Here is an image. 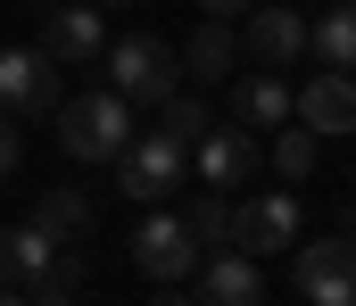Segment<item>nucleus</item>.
Returning a JSON list of instances; mask_svg holds the SVG:
<instances>
[{
	"mask_svg": "<svg viewBox=\"0 0 356 306\" xmlns=\"http://www.w3.org/2000/svg\"><path fill=\"white\" fill-rule=\"evenodd\" d=\"M124 141H133V100H124L116 83H108V92L58 100V149H67L75 166H116Z\"/></svg>",
	"mask_w": 356,
	"mask_h": 306,
	"instance_id": "f257e3e1",
	"label": "nucleus"
},
{
	"mask_svg": "<svg viewBox=\"0 0 356 306\" xmlns=\"http://www.w3.org/2000/svg\"><path fill=\"white\" fill-rule=\"evenodd\" d=\"M133 273L158 282V290H182V282L199 273V232H191L182 207H149V215L133 223Z\"/></svg>",
	"mask_w": 356,
	"mask_h": 306,
	"instance_id": "f03ea898",
	"label": "nucleus"
},
{
	"mask_svg": "<svg viewBox=\"0 0 356 306\" xmlns=\"http://www.w3.org/2000/svg\"><path fill=\"white\" fill-rule=\"evenodd\" d=\"M108 83L133 108H158L166 92H182V50L166 33H124V42H108Z\"/></svg>",
	"mask_w": 356,
	"mask_h": 306,
	"instance_id": "7ed1b4c3",
	"label": "nucleus"
},
{
	"mask_svg": "<svg viewBox=\"0 0 356 306\" xmlns=\"http://www.w3.org/2000/svg\"><path fill=\"white\" fill-rule=\"evenodd\" d=\"M191 182V149H182L175 133H133L124 141V158H116V191L141 207H166Z\"/></svg>",
	"mask_w": 356,
	"mask_h": 306,
	"instance_id": "20e7f679",
	"label": "nucleus"
},
{
	"mask_svg": "<svg viewBox=\"0 0 356 306\" xmlns=\"http://www.w3.org/2000/svg\"><path fill=\"white\" fill-rule=\"evenodd\" d=\"M290 290H298L307 306H356V232H332V240L298 248Z\"/></svg>",
	"mask_w": 356,
	"mask_h": 306,
	"instance_id": "39448f33",
	"label": "nucleus"
},
{
	"mask_svg": "<svg viewBox=\"0 0 356 306\" xmlns=\"http://www.w3.org/2000/svg\"><path fill=\"white\" fill-rule=\"evenodd\" d=\"M257 166H266V149H257V124H207L199 133V149H191V174L199 182H216V191H241V182H257Z\"/></svg>",
	"mask_w": 356,
	"mask_h": 306,
	"instance_id": "423d86ee",
	"label": "nucleus"
},
{
	"mask_svg": "<svg viewBox=\"0 0 356 306\" xmlns=\"http://www.w3.org/2000/svg\"><path fill=\"white\" fill-rule=\"evenodd\" d=\"M58 100H67V92H58V50H50V42L0 50V108H8V116H50Z\"/></svg>",
	"mask_w": 356,
	"mask_h": 306,
	"instance_id": "0eeeda50",
	"label": "nucleus"
},
{
	"mask_svg": "<svg viewBox=\"0 0 356 306\" xmlns=\"http://www.w3.org/2000/svg\"><path fill=\"white\" fill-rule=\"evenodd\" d=\"M232 248H249V257L298 248V199H290V191H249V199H232Z\"/></svg>",
	"mask_w": 356,
	"mask_h": 306,
	"instance_id": "6e6552de",
	"label": "nucleus"
},
{
	"mask_svg": "<svg viewBox=\"0 0 356 306\" xmlns=\"http://www.w3.org/2000/svg\"><path fill=\"white\" fill-rule=\"evenodd\" d=\"M191 298H199V306H257V298H266V265H257L249 248H216V257H199Z\"/></svg>",
	"mask_w": 356,
	"mask_h": 306,
	"instance_id": "1a4fd4ad",
	"label": "nucleus"
},
{
	"mask_svg": "<svg viewBox=\"0 0 356 306\" xmlns=\"http://www.w3.org/2000/svg\"><path fill=\"white\" fill-rule=\"evenodd\" d=\"M58 248H67V240H58L50 223H33V215L8 223V232H0V298H33V273H42Z\"/></svg>",
	"mask_w": 356,
	"mask_h": 306,
	"instance_id": "9d476101",
	"label": "nucleus"
},
{
	"mask_svg": "<svg viewBox=\"0 0 356 306\" xmlns=\"http://www.w3.org/2000/svg\"><path fill=\"white\" fill-rule=\"evenodd\" d=\"M241 50H249L257 67H290V58H307V17H298V8H282V0H257V8H249Z\"/></svg>",
	"mask_w": 356,
	"mask_h": 306,
	"instance_id": "9b49d317",
	"label": "nucleus"
},
{
	"mask_svg": "<svg viewBox=\"0 0 356 306\" xmlns=\"http://www.w3.org/2000/svg\"><path fill=\"white\" fill-rule=\"evenodd\" d=\"M42 42L75 67V58H108V25H99V0H58L50 8V25H42Z\"/></svg>",
	"mask_w": 356,
	"mask_h": 306,
	"instance_id": "f8f14e48",
	"label": "nucleus"
},
{
	"mask_svg": "<svg viewBox=\"0 0 356 306\" xmlns=\"http://www.w3.org/2000/svg\"><path fill=\"white\" fill-rule=\"evenodd\" d=\"M298 116L323 133V141H340V133H356V83H348V67H323L307 92H298Z\"/></svg>",
	"mask_w": 356,
	"mask_h": 306,
	"instance_id": "ddd939ff",
	"label": "nucleus"
},
{
	"mask_svg": "<svg viewBox=\"0 0 356 306\" xmlns=\"http://www.w3.org/2000/svg\"><path fill=\"white\" fill-rule=\"evenodd\" d=\"M232 116H241V124H257V133H273V124H290V116H298V92L282 83V67H257V75H241V83H232Z\"/></svg>",
	"mask_w": 356,
	"mask_h": 306,
	"instance_id": "4468645a",
	"label": "nucleus"
},
{
	"mask_svg": "<svg viewBox=\"0 0 356 306\" xmlns=\"http://www.w3.org/2000/svg\"><path fill=\"white\" fill-rule=\"evenodd\" d=\"M232 67H241V33H232L224 17H207V25L182 42V75H199V92H207V83H232Z\"/></svg>",
	"mask_w": 356,
	"mask_h": 306,
	"instance_id": "2eb2a0df",
	"label": "nucleus"
},
{
	"mask_svg": "<svg viewBox=\"0 0 356 306\" xmlns=\"http://www.w3.org/2000/svg\"><path fill=\"white\" fill-rule=\"evenodd\" d=\"M315 158H323V133H315L307 116H290V124H273V133H266V166L282 174V182H307Z\"/></svg>",
	"mask_w": 356,
	"mask_h": 306,
	"instance_id": "dca6fc26",
	"label": "nucleus"
},
{
	"mask_svg": "<svg viewBox=\"0 0 356 306\" xmlns=\"http://www.w3.org/2000/svg\"><path fill=\"white\" fill-rule=\"evenodd\" d=\"M307 50H315L323 67H348L356 75V0H332V8L307 25Z\"/></svg>",
	"mask_w": 356,
	"mask_h": 306,
	"instance_id": "f3484780",
	"label": "nucleus"
},
{
	"mask_svg": "<svg viewBox=\"0 0 356 306\" xmlns=\"http://www.w3.org/2000/svg\"><path fill=\"white\" fill-rule=\"evenodd\" d=\"M33 223H50L58 240H83V232H91V199L75 191V182H58V191L33 199Z\"/></svg>",
	"mask_w": 356,
	"mask_h": 306,
	"instance_id": "a211bd4d",
	"label": "nucleus"
},
{
	"mask_svg": "<svg viewBox=\"0 0 356 306\" xmlns=\"http://www.w3.org/2000/svg\"><path fill=\"white\" fill-rule=\"evenodd\" d=\"M191 215V232H199V248H232V199L216 191V182H199V199L182 207Z\"/></svg>",
	"mask_w": 356,
	"mask_h": 306,
	"instance_id": "6ab92c4d",
	"label": "nucleus"
},
{
	"mask_svg": "<svg viewBox=\"0 0 356 306\" xmlns=\"http://www.w3.org/2000/svg\"><path fill=\"white\" fill-rule=\"evenodd\" d=\"M158 133H175L182 149H199V133H207V108H199V92H166V100H158Z\"/></svg>",
	"mask_w": 356,
	"mask_h": 306,
	"instance_id": "aec40b11",
	"label": "nucleus"
},
{
	"mask_svg": "<svg viewBox=\"0 0 356 306\" xmlns=\"http://www.w3.org/2000/svg\"><path fill=\"white\" fill-rule=\"evenodd\" d=\"M75 290H83V257H67V248H58V257L33 273V298H75Z\"/></svg>",
	"mask_w": 356,
	"mask_h": 306,
	"instance_id": "412c9836",
	"label": "nucleus"
},
{
	"mask_svg": "<svg viewBox=\"0 0 356 306\" xmlns=\"http://www.w3.org/2000/svg\"><path fill=\"white\" fill-rule=\"evenodd\" d=\"M17 158H25V141H17V116L0 108V174H17Z\"/></svg>",
	"mask_w": 356,
	"mask_h": 306,
	"instance_id": "4be33fe9",
	"label": "nucleus"
},
{
	"mask_svg": "<svg viewBox=\"0 0 356 306\" xmlns=\"http://www.w3.org/2000/svg\"><path fill=\"white\" fill-rule=\"evenodd\" d=\"M257 0H199V17H249Z\"/></svg>",
	"mask_w": 356,
	"mask_h": 306,
	"instance_id": "5701e85b",
	"label": "nucleus"
},
{
	"mask_svg": "<svg viewBox=\"0 0 356 306\" xmlns=\"http://www.w3.org/2000/svg\"><path fill=\"white\" fill-rule=\"evenodd\" d=\"M99 8H133V0H99Z\"/></svg>",
	"mask_w": 356,
	"mask_h": 306,
	"instance_id": "b1692460",
	"label": "nucleus"
},
{
	"mask_svg": "<svg viewBox=\"0 0 356 306\" xmlns=\"http://www.w3.org/2000/svg\"><path fill=\"white\" fill-rule=\"evenodd\" d=\"M340 232H356V207H348V223H340Z\"/></svg>",
	"mask_w": 356,
	"mask_h": 306,
	"instance_id": "393cba45",
	"label": "nucleus"
}]
</instances>
